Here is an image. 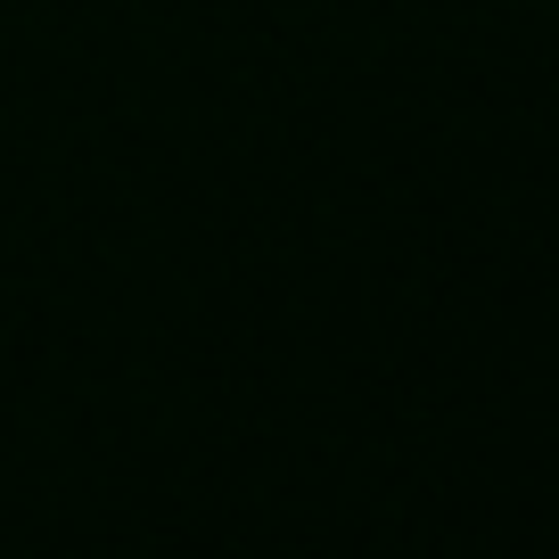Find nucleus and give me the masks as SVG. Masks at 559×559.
<instances>
[]
</instances>
